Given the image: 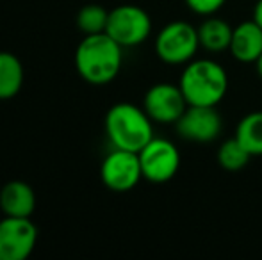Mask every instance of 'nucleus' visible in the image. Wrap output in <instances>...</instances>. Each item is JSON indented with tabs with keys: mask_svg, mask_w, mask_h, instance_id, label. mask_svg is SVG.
<instances>
[{
	"mask_svg": "<svg viewBox=\"0 0 262 260\" xmlns=\"http://www.w3.org/2000/svg\"><path fill=\"white\" fill-rule=\"evenodd\" d=\"M123 63V46L107 32L84 36L75 50V68L88 84L104 86L118 77Z\"/></svg>",
	"mask_w": 262,
	"mask_h": 260,
	"instance_id": "obj_1",
	"label": "nucleus"
},
{
	"mask_svg": "<svg viewBox=\"0 0 262 260\" xmlns=\"http://www.w3.org/2000/svg\"><path fill=\"white\" fill-rule=\"evenodd\" d=\"M105 134L114 148L139 152L154 139V125L143 107L118 102L105 114Z\"/></svg>",
	"mask_w": 262,
	"mask_h": 260,
	"instance_id": "obj_2",
	"label": "nucleus"
},
{
	"mask_svg": "<svg viewBox=\"0 0 262 260\" xmlns=\"http://www.w3.org/2000/svg\"><path fill=\"white\" fill-rule=\"evenodd\" d=\"M179 86L189 105L216 107L227 94L228 75L216 61L193 59L184 68Z\"/></svg>",
	"mask_w": 262,
	"mask_h": 260,
	"instance_id": "obj_3",
	"label": "nucleus"
},
{
	"mask_svg": "<svg viewBox=\"0 0 262 260\" xmlns=\"http://www.w3.org/2000/svg\"><path fill=\"white\" fill-rule=\"evenodd\" d=\"M200 49L198 29L189 21L177 20L164 25L156 38V54L166 64L180 66L194 59Z\"/></svg>",
	"mask_w": 262,
	"mask_h": 260,
	"instance_id": "obj_4",
	"label": "nucleus"
},
{
	"mask_svg": "<svg viewBox=\"0 0 262 260\" xmlns=\"http://www.w3.org/2000/svg\"><path fill=\"white\" fill-rule=\"evenodd\" d=\"M105 32L123 49L138 46L152 32V18L143 7L134 4H121L109 11Z\"/></svg>",
	"mask_w": 262,
	"mask_h": 260,
	"instance_id": "obj_5",
	"label": "nucleus"
},
{
	"mask_svg": "<svg viewBox=\"0 0 262 260\" xmlns=\"http://www.w3.org/2000/svg\"><path fill=\"white\" fill-rule=\"evenodd\" d=\"M138 153L143 178H146L152 184H166L179 173L180 152L168 139L154 137Z\"/></svg>",
	"mask_w": 262,
	"mask_h": 260,
	"instance_id": "obj_6",
	"label": "nucleus"
},
{
	"mask_svg": "<svg viewBox=\"0 0 262 260\" xmlns=\"http://www.w3.org/2000/svg\"><path fill=\"white\" fill-rule=\"evenodd\" d=\"M100 178L113 193H128L143 178L139 153L130 150L114 148L105 155L100 166Z\"/></svg>",
	"mask_w": 262,
	"mask_h": 260,
	"instance_id": "obj_7",
	"label": "nucleus"
},
{
	"mask_svg": "<svg viewBox=\"0 0 262 260\" xmlns=\"http://www.w3.org/2000/svg\"><path fill=\"white\" fill-rule=\"evenodd\" d=\"M38 243V228L31 218L0 219V260H27Z\"/></svg>",
	"mask_w": 262,
	"mask_h": 260,
	"instance_id": "obj_8",
	"label": "nucleus"
},
{
	"mask_svg": "<svg viewBox=\"0 0 262 260\" xmlns=\"http://www.w3.org/2000/svg\"><path fill=\"white\" fill-rule=\"evenodd\" d=\"M187 100L179 84L159 82L154 84L143 98V109L154 123L175 125L187 109Z\"/></svg>",
	"mask_w": 262,
	"mask_h": 260,
	"instance_id": "obj_9",
	"label": "nucleus"
},
{
	"mask_svg": "<svg viewBox=\"0 0 262 260\" xmlns=\"http://www.w3.org/2000/svg\"><path fill=\"white\" fill-rule=\"evenodd\" d=\"M175 127L182 139L204 145L217 139L223 129V122L212 105H187Z\"/></svg>",
	"mask_w": 262,
	"mask_h": 260,
	"instance_id": "obj_10",
	"label": "nucleus"
},
{
	"mask_svg": "<svg viewBox=\"0 0 262 260\" xmlns=\"http://www.w3.org/2000/svg\"><path fill=\"white\" fill-rule=\"evenodd\" d=\"M228 52L243 64H255L262 56V27L253 18L234 27Z\"/></svg>",
	"mask_w": 262,
	"mask_h": 260,
	"instance_id": "obj_11",
	"label": "nucleus"
},
{
	"mask_svg": "<svg viewBox=\"0 0 262 260\" xmlns=\"http://www.w3.org/2000/svg\"><path fill=\"white\" fill-rule=\"evenodd\" d=\"M0 208L4 216L31 218L36 208L34 189L21 180H11L0 189Z\"/></svg>",
	"mask_w": 262,
	"mask_h": 260,
	"instance_id": "obj_12",
	"label": "nucleus"
},
{
	"mask_svg": "<svg viewBox=\"0 0 262 260\" xmlns=\"http://www.w3.org/2000/svg\"><path fill=\"white\" fill-rule=\"evenodd\" d=\"M232 32L234 27L227 20L217 16H207V20L202 21L198 27V38H200V46L207 52L220 54L230 49Z\"/></svg>",
	"mask_w": 262,
	"mask_h": 260,
	"instance_id": "obj_13",
	"label": "nucleus"
},
{
	"mask_svg": "<svg viewBox=\"0 0 262 260\" xmlns=\"http://www.w3.org/2000/svg\"><path fill=\"white\" fill-rule=\"evenodd\" d=\"M24 79L21 61L11 52H0V100L16 97L24 86Z\"/></svg>",
	"mask_w": 262,
	"mask_h": 260,
	"instance_id": "obj_14",
	"label": "nucleus"
},
{
	"mask_svg": "<svg viewBox=\"0 0 262 260\" xmlns=\"http://www.w3.org/2000/svg\"><path fill=\"white\" fill-rule=\"evenodd\" d=\"M235 137L252 157L262 155V111L243 116L235 129Z\"/></svg>",
	"mask_w": 262,
	"mask_h": 260,
	"instance_id": "obj_15",
	"label": "nucleus"
},
{
	"mask_svg": "<svg viewBox=\"0 0 262 260\" xmlns=\"http://www.w3.org/2000/svg\"><path fill=\"white\" fill-rule=\"evenodd\" d=\"M216 159H217V164L223 168L225 171H241L243 168H246V164L250 162L252 155L248 153V150L237 141V137H232V139H227L220 145L217 148V153H216Z\"/></svg>",
	"mask_w": 262,
	"mask_h": 260,
	"instance_id": "obj_16",
	"label": "nucleus"
},
{
	"mask_svg": "<svg viewBox=\"0 0 262 260\" xmlns=\"http://www.w3.org/2000/svg\"><path fill=\"white\" fill-rule=\"evenodd\" d=\"M109 21V11L98 4H88L77 14V27L84 36L105 32Z\"/></svg>",
	"mask_w": 262,
	"mask_h": 260,
	"instance_id": "obj_17",
	"label": "nucleus"
},
{
	"mask_svg": "<svg viewBox=\"0 0 262 260\" xmlns=\"http://www.w3.org/2000/svg\"><path fill=\"white\" fill-rule=\"evenodd\" d=\"M186 6L193 11L194 14H200V16H212L216 14L221 7L225 6L227 0H184Z\"/></svg>",
	"mask_w": 262,
	"mask_h": 260,
	"instance_id": "obj_18",
	"label": "nucleus"
},
{
	"mask_svg": "<svg viewBox=\"0 0 262 260\" xmlns=\"http://www.w3.org/2000/svg\"><path fill=\"white\" fill-rule=\"evenodd\" d=\"M253 20L262 27V0H257L255 7H253Z\"/></svg>",
	"mask_w": 262,
	"mask_h": 260,
	"instance_id": "obj_19",
	"label": "nucleus"
},
{
	"mask_svg": "<svg viewBox=\"0 0 262 260\" xmlns=\"http://www.w3.org/2000/svg\"><path fill=\"white\" fill-rule=\"evenodd\" d=\"M255 69H257V75H259V79L262 80V56L255 61Z\"/></svg>",
	"mask_w": 262,
	"mask_h": 260,
	"instance_id": "obj_20",
	"label": "nucleus"
}]
</instances>
